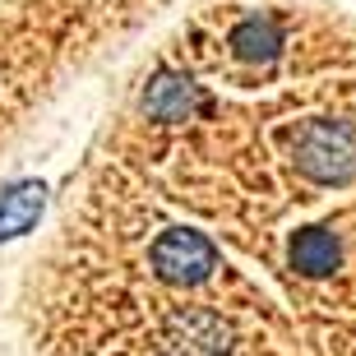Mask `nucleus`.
Returning a JSON list of instances; mask_svg holds the SVG:
<instances>
[{
  "label": "nucleus",
  "instance_id": "7ed1b4c3",
  "mask_svg": "<svg viewBox=\"0 0 356 356\" xmlns=\"http://www.w3.org/2000/svg\"><path fill=\"white\" fill-rule=\"evenodd\" d=\"M287 268L305 282H324L343 268V241L333 227H296L287 241Z\"/></svg>",
  "mask_w": 356,
  "mask_h": 356
},
{
  "label": "nucleus",
  "instance_id": "39448f33",
  "mask_svg": "<svg viewBox=\"0 0 356 356\" xmlns=\"http://www.w3.org/2000/svg\"><path fill=\"white\" fill-rule=\"evenodd\" d=\"M227 47L236 60H250V65H268L282 56V24H277L273 14H250V19H241L232 33H227Z\"/></svg>",
  "mask_w": 356,
  "mask_h": 356
},
{
  "label": "nucleus",
  "instance_id": "20e7f679",
  "mask_svg": "<svg viewBox=\"0 0 356 356\" xmlns=\"http://www.w3.org/2000/svg\"><path fill=\"white\" fill-rule=\"evenodd\" d=\"M204 106V88L195 79H185L176 70H162L153 74L144 88V116L162 120V125H172V120H190Z\"/></svg>",
  "mask_w": 356,
  "mask_h": 356
},
{
  "label": "nucleus",
  "instance_id": "f257e3e1",
  "mask_svg": "<svg viewBox=\"0 0 356 356\" xmlns=\"http://www.w3.org/2000/svg\"><path fill=\"white\" fill-rule=\"evenodd\" d=\"M291 162L315 185H347L356 176V125L315 116L291 134Z\"/></svg>",
  "mask_w": 356,
  "mask_h": 356
},
{
  "label": "nucleus",
  "instance_id": "423d86ee",
  "mask_svg": "<svg viewBox=\"0 0 356 356\" xmlns=\"http://www.w3.org/2000/svg\"><path fill=\"white\" fill-rule=\"evenodd\" d=\"M47 209V185L42 181H19L10 190H0V241H14L33 232V222Z\"/></svg>",
  "mask_w": 356,
  "mask_h": 356
},
{
  "label": "nucleus",
  "instance_id": "f03ea898",
  "mask_svg": "<svg viewBox=\"0 0 356 356\" xmlns=\"http://www.w3.org/2000/svg\"><path fill=\"white\" fill-rule=\"evenodd\" d=\"M222 268V250L199 227H167L148 245V273L172 291H195Z\"/></svg>",
  "mask_w": 356,
  "mask_h": 356
}]
</instances>
